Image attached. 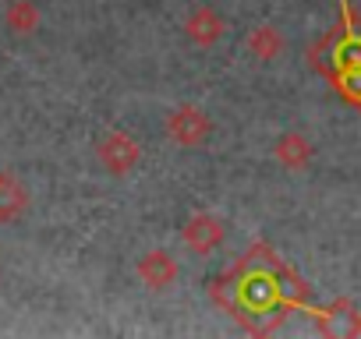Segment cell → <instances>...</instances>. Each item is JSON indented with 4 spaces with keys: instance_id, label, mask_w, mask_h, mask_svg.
<instances>
[{
    "instance_id": "ba28073f",
    "label": "cell",
    "mask_w": 361,
    "mask_h": 339,
    "mask_svg": "<svg viewBox=\"0 0 361 339\" xmlns=\"http://www.w3.org/2000/svg\"><path fill=\"white\" fill-rule=\"evenodd\" d=\"M43 15H39V4H32V0H11V4L4 8V25L11 36H32L39 29Z\"/></svg>"
},
{
    "instance_id": "5b68a950",
    "label": "cell",
    "mask_w": 361,
    "mask_h": 339,
    "mask_svg": "<svg viewBox=\"0 0 361 339\" xmlns=\"http://www.w3.org/2000/svg\"><path fill=\"white\" fill-rule=\"evenodd\" d=\"M224 32H227V22H224V15H220L216 8H209V4H199V8L185 18V36H188V43L199 46V50L216 46V43L224 39Z\"/></svg>"
},
{
    "instance_id": "7a4b0ae2",
    "label": "cell",
    "mask_w": 361,
    "mask_h": 339,
    "mask_svg": "<svg viewBox=\"0 0 361 339\" xmlns=\"http://www.w3.org/2000/svg\"><path fill=\"white\" fill-rule=\"evenodd\" d=\"M96 159L106 174L114 177H128L131 170L142 162V145L135 141V134L128 131H106L99 141H96Z\"/></svg>"
},
{
    "instance_id": "52a82bcc",
    "label": "cell",
    "mask_w": 361,
    "mask_h": 339,
    "mask_svg": "<svg viewBox=\"0 0 361 339\" xmlns=\"http://www.w3.org/2000/svg\"><path fill=\"white\" fill-rule=\"evenodd\" d=\"M29 212V191L18 177L0 170V223H15Z\"/></svg>"
},
{
    "instance_id": "8992f818",
    "label": "cell",
    "mask_w": 361,
    "mask_h": 339,
    "mask_svg": "<svg viewBox=\"0 0 361 339\" xmlns=\"http://www.w3.org/2000/svg\"><path fill=\"white\" fill-rule=\"evenodd\" d=\"M273 155H276V162H283L287 170H305V166L312 162L315 148H312V141H308L301 131H283V134L276 138V145H273Z\"/></svg>"
},
{
    "instance_id": "277c9868",
    "label": "cell",
    "mask_w": 361,
    "mask_h": 339,
    "mask_svg": "<svg viewBox=\"0 0 361 339\" xmlns=\"http://www.w3.org/2000/svg\"><path fill=\"white\" fill-rule=\"evenodd\" d=\"M135 272H138V279H142L149 290H156V293H159V290H170V286L177 283L180 265H177V258H173L170 251L152 248V251H145V255L138 258Z\"/></svg>"
},
{
    "instance_id": "9c48e42d",
    "label": "cell",
    "mask_w": 361,
    "mask_h": 339,
    "mask_svg": "<svg viewBox=\"0 0 361 339\" xmlns=\"http://www.w3.org/2000/svg\"><path fill=\"white\" fill-rule=\"evenodd\" d=\"M248 50H252L259 60H276V57L283 53V36H280V29H273V25H255V29L248 32Z\"/></svg>"
},
{
    "instance_id": "3957f363",
    "label": "cell",
    "mask_w": 361,
    "mask_h": 339,
    "mask_svg": "<svg viewBox=\"0 0 361 339\" xmlns=\"http://www.w3.org/2000/svg\"><path fill=\"white\" fill-rule=\"evenodd\" d=\"M180 237H185V248L192 255H213L224 241H227V226L220 216L213 212H192L185 219V230H180Z\"/></svg>"
},
{
    "instance_id": "6da1fadb",
    "label": "cell",
    "mask_w": 361,
    "mask_h": 339,
    "mask_svg": "<svg viewBox=\"0 0 361 339\" xmlns=\"http://www.w3.org/2000/svg\"><path fill=\"white\" fill-rule=\"evenodd\" d=\"M166 134L180 148H199L213 134V117L202 106H195V103H180V106H173L166 113Z\"/></svg>"
}]
</instances>
